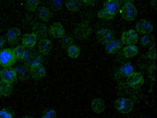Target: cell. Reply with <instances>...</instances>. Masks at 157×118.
I'll return each instance as SVG.
<instances>
[{"label": "cell", "mask_w": 157, "mask_h": 118, "mask_svg": "<svg viewBox=\"0 0 157 118\" xmlns=\"http://www.w3.org/2000/svg\"><path fill=\"white\" fill-rule=\"evenodd\" d=\"M63 38L62 40V46L64 48H67L69 46L73 45L74 43V40L71 37H68L65 36L62 37Z\"/></svg>", "instance_id": "f546056e"}, {"label": "cell", "mask_w": 157, "mask_h": 118, "mask_svg": "<svg viewBox=\"0 0 157 118\" xmlns=\"http://www.w3.org/2000/svg\"><path fill=\"white\" fill-rule=\"evenodd\" d=\"M82 2V0H67L66 7L69 11L75 12L80 9Z\"/></svg>", "instance_id": "ffe728a7"}, {"label": "cell", "mask_w": 157, "mask_h": 118, "mask_svg": "<svg viewBox=\"0 0 157 118\" xmlns=\"http://www.w3.org/2000/svg\"><path fill=\"white\" fill-rule=\"evenodd\" d=\"M134 72V68L129 63L124 64L118 70V73L120 76L127 78L132 75Z\"/></svg>", "instance_id": "7402d4cb"}, {"label": "cell", "mask_w": 157, "mask_h": 118, "mask_svg": "<svg viewBox=\"0 0 157 118\" xmlns=\"http://www.w3.org/2000/svg\"><path fill=\"white\" fill-rule=\"evenodd\" d=\"M38 45L40 53L45 55H47L52 49L53 43L51 40L45 38L39 40Z\"/></svg>", "instance_id": "2e32d148"}, {"label": "cell", "mask_w": 157, "mask_h": 118, "mask_svg": "<svg viewBox=\"0 0 157 118\" xmlns=\"http://www.w3.org/2000/svg\"><path fill=\"white\" fill-rule=\"evenodd\" d=\"M74 33L76 38L78 40H86L91 35L92 28L88 22L83 21L76 26Z\"/></svg>", "instance_id": "3957f363"}, {"label": "cell", "mask_w": 157, "mask_h": 118, "mask_svg": "<svg viewBox=\"0 0 157 118\" xmlns=\"http://www.w3.org/2000/svg\"><path fill=\"white\" fill-rule=\"evenodd\" d=\"M6 41L3 36H0V50H2L6 44Z\"/></svg>", "instance_id": "836d02e7"}, {"label": "cell", "mask_w": 157, "mask_h": 118, "mask_svg": "<svg viewBox=\"0 0 157 118\" xmlns=\"http://www.w3.org/2000/svg\"><path fill=\"white\" fill-rule=\"evenodd\" d=\"M96 37L99 43L105 45L113 40V33L109 29H101L97 32Z\"/></svg>", "instance_id": "30bf717a"}, {"label": "cell", "mask_w": 157, "mask_h": 118, "mask_svg": "<svg viewBox=\"0 0 157 118\" xmlns=\"http://www.w3.org/2000/svg\"><path fill=\"white\" fill-rule=\"evenodd\" d=\"M92 110L97 114H101L105 109V103L102 99L98 98L93 100L91 103Z\"/></svg>", "instance_id": "d6986e66"}, {"label": "cell", "mask_w": 157, "mask_h": 118, "mask_svg": "<svg viewBox=\"0 0 157 118\" xmlns=\"http://www.w3.org/2000/svg\"><path fill=\"white\" fill-rule=\"evenodd\" d=\"M21 35V31L18 28H11L6 34V40L10 44L12 45L18 42Z\"/></svg>", "instance_id": "5bb4252c"}, {"label": "cell", "mask_w": 157, "mask_h": 118, "mask_svg": "<svg viewBox=\"0 0 157 118\" xmlns=\"http://www.w3.org/2000/svg\"><path fill=\"white\" fill-rule=\"evenodd\" d=\"M144 81L143 75L139 72H134L126 79L128 85L134 89H138L141 87L144 84Z\"/></svg>", "instance_id": "52a82bcc"}, {"label": "cell", "mask_w": 157, "mask_h": 118, "mask_svg": "<svg viewBox=\"0 0 157 118\" xmlns=\"http://www.w3.org/2000/svg\"><path fill=\"white\" fill-rule=\"evenodd\" d=\"M67 52L71 58L75 59L78 57L80 53V48L78 46L72 45L67 48Z\"/></svg>", "instance_id": "d4e9b609"}, {"label": "cell", "mask_w": 157, "mask_h": 118, "mask_svg": "<svg viewBox=\"0 0 157 118\" xmlns=\"http://www.w3.org/2000/svg\"><path fill=\"white\" fill-rule=\"evenodd\" d=\"M38 17L43 21L47 22L50 20L52 17V13L49 9L46 7H42L38 11Z\"/></svg>", "instance_id": "603a6c76"}, {"label": "cell", "mask_w": 157, "mask_h": 118, "mask_svg": "<svg viewBox=\"0 0 157 118\" xmlns=\"http://www.w3.org/2000/svg\"><path fill=\"white\" fill-rule=\"evenodd\" d=\"M122 17L128 21L134 20L137 15V10L135 5L131 2H125L121 9Z\"/></svg>", "instance_id": "5b68a950"}, {"label": "cell", "mask_w": 157, "mask_h": 118, "mask_svg": "<svg viewBox=\"0 0 157 118\" xmlns=\"http://www.w3.org/2000/svg\"><path fill=\"white\" fill-rule=\"evenodd\" d=\"M123 46V43L121 41L117 39H113L105 45V50L108 54L115 53Z\"/></svg>", "instance_id": "9a60e30c"}, {"label": "cell", "mask_w": 157, "mask_h": 118, "mask_svg": "<svg viewBox=\"0 0 157 118\" xmlns=\"http://www.w3.org/2000/svg\"><path fill=\"white\" fill-rule=\"evenodd\" d=\"M26 9L31 12L35 11L40 3V0H26Z\"/></svg>", "instance_id": "4316f807"}, {"label": "cell", "mask_w": 157, "mask_h": 118, "mask_svg": "<svg viewBox=\"0 0 157 118\" xmlns=\"http://www.w3.org/2000/svg\"><path fill=\"white\" fill-rule=\"evenodd\" d=\"M48 32L54 38L59 39L65 36V30L61 23L56 22L50 26L48 29Z\"/></svg>", "instance_id": "7c38bea8"}, {"label": "cell", "mask_w": 157, "mask_h": 118, "mask_svg": "<svg viewBox=\"0 0 157 118\" xmlns=\"http://www.w3.org/2000/svg\"><path fill=\"white\" fill-rule=\"evenodd\" d=\"M138 39L137 32L134 30H129L124 32L121 37L122 43L126 45L136 44Z\"/></svg>", "instance_id": "9c48e42d"}, {"label": "cell", "mask_w": 157, "mask_h": 118, "mask_svg": "<svg viewBox=\"0 0 157 118\" xmlns=\"http://www.w3.org/2000/svg\"><path fill=\"white\" fill-rule=\"evenodd\" d=\"M147 57L151 60L156 59V45L151 46L149 49L148 52L147 53Z\"/></svg>", "instance_id": "4dcf8cb0"}, {"label": "cell", "mask_w": 157, "mask_h": 118, "mask_svg": "<svg viewBox=\"0 0 157 118\" xmlns=\"http://www.w3.org/2000/svg\"><path fill=\"white\" fill-rule=\"evenodd\" d=\"M114 107L117 111L120 113L127 114L133 110L134 102L129 98H118L115 101Z\"/></svg>", "instance_id": "277c9868"}, {"label": "cell", "mask_w": 157, "mask_h": 118, "mask_svg": "<svg viewBox=\"0 0 157 118\" xmlns=\"http://www.w3.org/2000/svg\"><path fill=\"white\" fill-rule=\"evenodd\" d=\"M1 68H0V72H1Z\"/></svg>", "instance_id": "8d00e7d4"}, {"label": "cell", "mask_w": 157, "mask_h": 118, "mask_svg": "<svg viewBox=\"0 0 157 118\" xmlns=\"http://www.w3.org/2000/svg\"><path fill=\"white\" fill-rule=\"evenodd\" d=\"M122 2L121 0H107L103 4V8L98 12L99 19L106 20H113L119 11Z\"/></svg>", "instance_id": "6da1fadb"}, {"label": "cell", "mask_w": 157, "mask_h": 118, "mask_svg": "<svg viewBox=\"0 0 157 118\" xmlns=\"http://www.w3.org/2000/svg\"><path fill=\"white\" fill-rule=\"evenodd\" d=\"M156 0H151V4L152 5L153 7H156Z\"/></svg>", "instance_id": "e575fe53"}, {"label": "cell", "mask_w": 157, "mask_h": 118, "mask_svg": "<svg viewBox=\"0 0 157 118\" xmlns=\"http://www.w3.org/2000/svg\"><path fill=\"white\" fill-rule=\"evenodd\" d=\"M123 52L126 58H132L137 54L139 52L138 48L134 45H128L124 47Z\"/></svg>", "instance_id": "44dd1931"}, {"label": "cell", "mask_w": 157, "mask_h": 118, "mask_svg": "<svg viewBox=\"0 0 157 118\" xmlns=\"http://www.w3.org/2000/svg\"><path fill=\"white\" fill-rule=\"evenodd\" d=\"M25 1H26V0H25Z\"/></svg>", "instance_id": "74e56055"}, {"label": "cell", "mask_w": 157, "mask_h": 118, "mask_svg": "<svg viewBox=\"0 0 157 118\" xmlns=\"http://www.w3.org/2000/svg\"><path fill=\"white\" fill-rule=\"evenodd\" d=\"M52 5L55 9H60L62 7V0H52Z\"/></svg>", "instance_id": "1f68e13d"}, {"label": "cell", "mask_w": 157, "mask_h": 118, "mask_svg": "<svg viewBox=\"0 0 157 118\" xmlns=\"http://www.w3.org/2000/svg\"><path fill=\"white\" fill-rule=\"evenodd\" d=\"M33 33L36 35L37 39H42L46 38L48 33L47 27L42 23L35 24L33 27Z\"/></svg>", "instance_id": "4fadbf2b"}, {"label": "cell", "mask_w": 157, "mask_h": 118, "mask_svg": "<svg viewBox=\"0 0 157 118\" xmlns=\"http://www.w3.org/2000/svg\"><path fill=\"white\" fill-rule=\"evenodd\" d=\"M57 113L54 109H47L42 114V118H56Z\"/></svg>", "instance_id": "83f0119b"}, {"label": "cell", "mask_w": 157, "mask_h": 118, "mask_svg": "<svg viewBox=\"0 0 157 118\" xmlns=\"http://www.w3.org/2000/svg\"><path fill=\"white\" fill-rule=\"evenodd\" d=\"M17 72L15 68L12 67L4 68L0 72L2 80L13 84L17 78Z\"/></svg>", "instance_id": "ba28073f"}, {"label": "cell", "mask_w": 157, "mask_h": 118, "mask_svg": "<svg viewBox=\"0 0 157 118\" xmlns=\"http://www.w3.org/2000/svg\"><path fill=\"white\" fill-rule=\"evenodd\" d=\"M31 76L36 80L44 78L46 74L45 68L40 62H36L31 65L29 69Z\"/></svg>", "instance_id": "8992f818"}, {"label": "cell", "mask_w": 157, "mask_h": 118, "mask_svg": "<svg viewBox=\"0 0 157 118\" xmlns=\"http://www.w3.org/2000/svg\"><path fill=\"white\" fill-rule=\"evenodd\" d=\"M23 118H34L33 117H31V116H25L23 117Z\"/></svg>", "instance_id": "d590c367"}, {"label": "cell", "mask_w": 157, "mask_h": 118, "mask_svg": "<svg viewBox=\"0 0 157 118\" xmlns=\"http://www.w3.org/2000/svg\"><path fill=\"white\" fill-rule=\"evenodd\" d=\"M13 90V84L0 80V97H8L10 96Z\"/></svg>", "instance_id": "ac0fdd59"}, {"label": "cell", "mask_w": 157, "mask_h": 118, "mask_svg": "<svg viewBox=\"0 0 157 118\" xmlns=\"http://www.w3.org/2000/svg\"><path fill=\"white\" fill-rule=\"evenodd\" d=\"M155 37L153 35L150 34H147L141 37L140 39V45L144 47L151 46L155 44Z\"/></svg>", "instance_id": "cb8c5ba5"}, {"label": "cell", "mask_w": 157, "mask_h": 118, "mask_svg": "<svg viewBox=\"0 0 157 118\" xmlns=\"http://www.w3.org/2000/svg\"><path fill=\"white\" fill-rule=\"evenodd\" d=\"M137 32L141 34H149L153 31V27L151 23L147 20H141L136 24Z\"/></svg>", "instance_id": "8fae6325"}, {"label": "cell", "mask_w": 157, "mask_h": 118, "mask_svg": "<svg viewBox=\"0 0 157 118\" xmlns=\"http://www.w3.org/2000/svg\"><path fill=\"white\" fill-rule=\"evenodd\" d=\"M37 41V37L34 34H25L23 36L22 42L23 46L26 48H32L35 46Z\"/></svg>", "instance_id": "e0dca14e"}, {"label": "cell", "mask_w": 157, "mask_h": 118, "mask_svg": "<svg viewBox=\"0 0 157 118\" xmlns=\"http://www.w3.org/2000/svg\"><path fill=\"white\" fill-rule=\"evenodd\" d=\"M13 51L16 58L18 60H22L25 57L26 50L25 47L23 45H19L16 46V48L13 49Z\"/></svg>", "instance_id": "484cf974"}, {"label": "cell", "mask_w": 157, "mask_h": 118, "mask_svg": "<svg viewBox=\"0 0 157 118\" xmlns=\"http://www.w3.org/2000/svg\"><path fill=\"white\" fill-rule=\"evenodd\" d=\"M14 114L9 109L4 108L0 110V118H13Z\"/></svg>", "instance_id": "f1b7e54d"}, {"label": "cell", "mask_w": 157, "mask_h": 118, "mask_svg": "<svg viewBox=\"0 0 157 118\" xmlns=\"http://www.w3.org/2000/svg\"><path fill=\"white\" fill-rule=\"evenodd\" d=\"M17 60L13 49L5 48L0 50V65L1 66L10 67L15 64Z\"/></svg>", "instance_id": "7a4b0ae2"}, {"label": "cell", "mask_w": 157, "mask_h": 118, "mask_svg": "<svg viewBox=\"0 0 157 118\" xmlns=\"http://www.w3.org/2000/svg\"><path fill=\"white\" fill-rule=\"evenodd\" d=\"M82 2L90 6H94L95 5V0H82Z\"/></svg>", "instance_id": "d6a6232c"}]
</instances>
